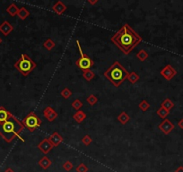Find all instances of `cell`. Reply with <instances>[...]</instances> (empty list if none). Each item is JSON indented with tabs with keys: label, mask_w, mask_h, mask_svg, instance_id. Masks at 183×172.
Returning <instances> with one entry per match:
<instances>
[{
	"label": "cell",
	"mask_w": 183,
	"mask_h": 172,
	"mask_svg": "<svg viewBox=\"0 0 183 172\" xmlns=\"http://www.w3.org/2000/svg\"><path fill=\"white\" fill-rule=\"evenodd\" d=\"M124 54H129L141 41L142 38L128 24L125 23L111 39Z\"/></svg>",
	"instance_id": "cell-1"
},
{
	"label": "cell",
	"mask_w": 183,
	"mask_h": 172,
	"mask_svg": "<svg viewBox=\"0 0 183 172\" xmlns=\"http://www.w3.org/2000/svg\"><path fill=\"white\" fill-rule=\"evenodd\" d=\"M24 129V125L12 115L5 122L0 123V136L7 142H11L16 137H19L22 141L24 140L20 137V134Z\"/></svg>",
	"instance_id": "cell-2"
},
{
	"label": "cell",
	"mask_w": 183,
	"mask_h": 172,
	"mask_svg": "<svg viewBox=\"0 0 183 172\" xmlns=\"http://www.w3.org/2000/svg\"><path fill=\"white\" fill-rule=\"evenodd\" d=\"M128 72L124 68V66L118 62L115 61L109 68L104 72L103 75L108 79L115 87L120 86V84L128 78Z\"/></svg>",
	"instance_id": "cell-3"
},
{
	"label": "cell",
	"mask_w": 183,
	"mask_h": 172,
	"mask_svg": "<svg viewBox=\"0 0 183 172\" xmlns=\"http://www.w3.org/2000/svg\"><path fill=\"white\" fill-rule=\"evenodd\" d=\"M37 66V64L26 54H23L19 60L16 62L15 67L23 75L28 76Z\"/></svg>",
	"instance_id": "cell-4"
},
{
	"label": "cell",
	"mask_w": 183,
	"mask_h": 172,
	"mask_svg": "<svg viewBox=\"0 0 183 172\" xmlns=\"http://www.w3.org/2000/svg\"><path fill=\"white\" fill-rule=\"evenodd\" d=\"M23 125L24 127H26L30 132H34L36 129H38L41 124L42 121L41 119L36 115V113L33 111H31L22 121Z\"/></svg>",
	"instance_id": "cell-5"
},
{
	"label": "cell",
	"mask_w": 183,
	"mask_h": 172,
	"mask_svg": "<svg viewBox=\"0 0 183 172\" xmlns=\"http://www.w3.org/2000/svg\"><path fill=\"white\" fill-rule=\"evenodd\" d=\"M76 46L78 47V50H79V53H80V58L76 61V65L79 68H81L83 71L87 70V69H90L92 66H93L94 62H93L85 53H83L79 40H76Z\"/></svg>",
	"instance_id": "cell-6"
},
{
	"label": "cell",
	"mask_w": 183,
	"mask_h": 172,
	"mask_svg": "<svg viewBox=\"0 0 183 172\" xmlns=\"http://www.w3.org/2000/svg\"><path fill=\"white\" fill-rule=\"evenodd\" d=\"M161 75L164 79H166L167 81H171L173 78L176 75H177V71L171 65H166L162 71L160 72Z\"/></svg>",
	"instance_id": "cell-7"
},
{
	"label": "cell",
	"mask_w": 183,
	"mask_h": 172,
	"mask_svg": "<svg viewBox=\"0 0 183 172\" xmlns=\"http://www.w3.org/2000/svg\"><path fill=\"white\" fill-rule=\"evenodd\" d=\"M158 128L164 134V135H169L174 128H175V125L172 122H171V120H169L168 118L164 119L159 125H158Z\"/></svg>",
	"instance_id": "cell-8"
},
{
	"label": "cell",
	"mask_w": 183,
	"mask_h": 172,
	"mask_svg": "<svg viewBox=\"0 0 183 172\" xmlns=\"http://www.w3.org/2000/svg\"><path fill=\"white\" fill-rule=\"evenodd\" d=\"M38 149L43 153V154H48L53 148V145L49 140V138H44L42 141L38 144Z\"/></svg>",
	"instance_id": "cell-9"
},
{
	"label": "cell",
	"mask_w": 183,
	"mask_h": 172,
	"mask_svg": "<svg viewBox=\"0 0 183 172\" xmlns=\"http://www.w3.org/2000/svg\"><path fill=\"white\" fill-rule=\"evenodd\" d=\"M43 115L45 117V118L49 121V122H52L54 121L57 118H58V113L53 110L51 107H47L43 110Z\"/></svg>",
	"instance_id": "cell-10"
},
{
	"label": "cell",
	"mask_w": 183,
	"mask_h": 172,
	"mask_svg": "<svg viewBox=\"0 0 183 172\" xmlns=\"http://www.w3.org/2000/svg\"><path fill=\"white\" fill-rule=\"evenodd\" d=\"M49 140L51 142V144L53 145V147H58L63 142L64 139H63V136H61L58 132H54L49 137Z\"/></svg>",
	"instance_id": "cell-11"
},
{
	"label": "cell",
	"mask_w": 183,
	"mask_h": 172,
	"mask_svg": "<svg viewBox=\"0 0 183 172\" xmlns=\"http://www.w3.org/2000/svg\"><path fill=\"white\" fill-rule=\"evenodd\" d=\"M13 30H14L13 25L7 21H5L0 24V32L5 36L9 35V33H11Z\"/></svg>",
	"instance_id": "cell-12"
},
{
	"label": "cell",
	"mask_w": 183,
	"mask_h": 172,
	"mask_svg": "<svg viewBox=\"0 0 183 172\" xmlns=\"http://www.w3.org/2000/svg\"><path fill=\"white\" fill-rule=\"evenodd\" d=\"M67 5L60 0H58L53 6H52V10L58 16H61L66 10H67Z\"/></svg>",
	"instance_id": "cell-13"
},
{
	"label": "cell",
	"mask_w": 183,
	"mask_h": 172,
	"mask_svg": "<svg viewBox=\"0 0 183 172\" xmlns=\"http://www.w3.org/2000/svg\"><path fill=\"white\" fill-rule=\"evenodd\" d=\"M38 164H39V166H40L42 170H48L50 166H51L52 161H51L47 156H44L42 157V158L39 160Z\"/></svg>",
	"instance_id": "cell-14"
},
{
	"label": "cell",
	"mask_w": 183,
	"mask_h": 172,
	"mask_svg": "<svg viewBox=\"0 0 183 172\" xmlns=\"http://www.w3.org/2000/svg\"><path fill=\"white\" fill-rule=\"evenodd\" d=\"M11 116L12 114L8 110H5V108L0 107V123L5 122Z\"/></svg>",
	"instance_id": "cell-15"
},
{
	"label": "cell",
	"mask_w": 183,
	"mask_h": 172,
	"mask_svg": "<svg viewBox=\"0 0 183 172\" xmlns=\"http://www.w3.org/2000/svg\"><path fill=\"white\" fill-rule=\"evenodd\" d=\"M117 119H118V121L120 124L126 125L128 122H129L130 117H129V115H128V113H126L125 111H122V112L118 116Z\"/></svg>",
	"instance_id": "cell-16"
},
{
	"label": "cell",
	"mask_w": 183,
	"mask_h": 172,
	"mask_svg": "<svg viewBox=\"0 0 183 172\" xmlns=\"http://www.w3.org/2000/svg\"><path fill=\"white\" fill-rule=\"evenodd\" d=\"M73 118L76 122L77 123H82L83 120L86 118V114L82 111V110H78L76 111L74 115H73Z\"/></svg>",
	"instance_id": "cell-17"
},
{
	"label": "cell",
	"mask_w": 183,
	"mask_h": 172,
	"mask_svg": "<svg viewBox=\"0 0 183 172\" xmlns=\"http://www.w3.org/2000/svg\"><path fill=\"white\" fill-rule=\"evenodd\" d=\"M19 7L17 6L16 4H14V3H12L7 8H6V12L10 15V16H12V17H14V16H17V14H18V12H19Z\"/></svg>",
	"instance_id": "cell-18"
},
{
	"label": "cell",
	"mask_w": 183,
	"mask_h": 172,
	"mask_svg": "<svg viewBox=\"0 0 183 172\" xmlns=\"http://www.w3.org/2000/svg\"><path fill=\"white\" fill-rule=\"evenodd\" d=\"M136 58H138L139 61L144 62V61H146V60L147 59V58H148V53H147L145 49H141V50H139V51L136 53Z\"/></svg>",
	"instance_id": "cell-19"
},
{
	"label": "cell",
	"mask_w": 183,
	"mask_h": 172,
	"mask_svg": "<svg viewBox=\"0 0 183 172\" xmlns=\"http://www.w3.org/2000/svg\"><path fill=\"white\" fill-rule=\"evenodd\" d=\"M17 16L21 20H25L28 16H30V12L25 7H21L19 9V12H18Z\"/></svg>",
	"instance_id": "cell-20"
},
{
	"label": "cell",
	"mask_w": 183,
	"mask_h": 172,
	"mask_svg": "<svg viewBox=\"0 0 183 172\" xmlns=\"http://www.w3.org/2000/svg\"><path fill=\"white\" fill-rule=\"evenodd\" d=\"M161 107H163V108H164V109H166L167 110H171L172 108H174V103L172 102V100H170V99H165L162 103H161Z\"/></svg>",
	"instance_id": "cell-21"
},
{
	"label": "cell",
	"mask_w": 183,
	"mask_h": 172,
	"mask_svg": "<svg viewBox=\"0 0 183 172\" xmlns=\"http://www.w3.org/2000/svg\"><path fill=\"white\" fill-rule=\"evenodd\" d=\"M94 76H95V74H94V72H93L92 70H90V69H87V70H84L83 73V77L87 82H90V81H92L93 79L94 78Z\"/></svg>",
	"instance_id": "cell-22"
},
{
	"label": "cell",
	"mask_w": 183,
	"mask_h": 172,
	"mask_svg": "<svg viewBox=\"0 0 183 172\" xmlns=\"http://www.w3.org/2000/svg\"><path fill=\"white\" fill-rule=\"evenodd\" d=\"M156 113H157V115L161 118H163V119H165L167 117L169 116V114H170V111L169 110H167L166 109H164V108H163V107H161V108H159L157 111H156Z\"/></svg>",
	"instance_id": "cell-23"
},
{
	"label": "cell",
	"mask_w": 183,
	"mask_h": 172,
	"mask_svg": "<svg viewBox=\"0 0 183 172\" xmlns=\"http://www.w3.org/2000/svg\"><path fill=\"white\" fill-rule=\"evenodd\" d=\"M128 80L131 82V83H135L138 82L139 80V75L135 73V72H130L128 75Z\"/></svg>",
	"instance_id": "cell-24"
},
{
	"label": "cell",
	"mask_w": 183,
	"mask_h": 172,
	"mask_svg": "<svg viewBox=\"0 0 183 172\" xmlns=\"http://www.w3.org/2000/svg\"><path fill=\"white\" fill-rule=\"evenodd\" d=\"M43 47H45L47 50H52L55 47V42L51 40V39H48L44 41L43 43Z\"/></svg>",
	"instance_id": "cell-25"
},
{
	"label": "cell",
	"mask_w": 183,
	"mask_h": 172,
	"mask_svg": "<svg viewBox=\"0 0 183 172\" xmlns=\"http://www.w3.org/2000/svg\"><path fill=\"white\" fill-rule=\"evenodd\" d=\"M86 101L88 102L89 105H91V106H94V105L97 103V101H98V98H97L94 94H91V95H89V96L87 97Z\"/></svg>",
	"instance_id": "cell-26"
},
{
	"label": "cell",
	"mask_w": 183,
	"mask_h": 172,
	"mask_svg": "<svg viewBox=\"0 0 183 172\" xmlns=\"http://www.w3.org/2000/svg\"><path fill=\"white\" fill-rule=\"evenodd\" d=\"M71 106H72L73 109H75L76 111H78V110H80V109L83 107V102H82L80 100L77 99V100H75L72 102Z\"/></svg>",
	"instance_id": "cell-27"
},
{
	"label": "cell",
	"mask_w": 183,
	"mask_h": 172,
	"mask_svg": "<svg viewBox=\"0 0 183 172\" xmlns=\"http://www.w3.org/2000/svg\"><path fill=\"white\" fill-rule=\"evenodd\" d=\"M138 107H139L140 110H142L143 112H146V111L150 108V104L147 102V100H142V101L139 103Z\"/></svg>",
	"instance_id": "cell-28"
},
{
	"label": "cell",
	"mask_w": 183,
	"mask_h": 172,
	"mask_svg": "<svg viewBox=\"0 0 183 172\" xmlns=\"http://www.w3.org/2000/svg\"><path fill=\"white\" fill-rule=\"evenodd\" d=\"M62 167H63V169H64L66 171H70V170H72L74 169V165H73V163H72L70 160H67V161L62 165Z\"/></svg>",
	"instance_id": "cell-29"
},
{
	"label": "cell",
	"mask_w": 183,
	"mask_h": 172,
	"mask_svg": "<svg viewBox=\"0 0 183 172\" xmlns=\"http://www.w3.org/2000/svg\"><path fill=\"white\" fill-rule=\"evenodd\" d=\"M71 95H72V92L66 87V88H64L63 90H62V92H61V96L64 98V99H68L69 97H71Z\"/></svg>",
	"instance_id": "cell-30"
},
{
	"label": "cell",
	"mask_w": 183,
	"mask_h": 172,
	"mask_svg": "<svg viewBox=\"0 0 183 172\" xmlns=\"http://www.w3.org/2000/svg\"><path fill=\"white\" fill-rule=\"evenodd\" d=\"M88 170H89L88 167L85 164H83V163L79 164L76 167V172H88Z\"/></svg>",
	"instance_id": "cell-31"
},
{
	"label": "cell",
	"mask_w": 183,
	"mask_h": 172,
	"mask_svg": "<svg viewBox=\"0 0 183 172\" xmlns=\"http://www.w3.org/2000/svg\"><path fill=\"white\" fill-rule=\"evenodd\" d=\"M92 142H93L92 137H91L90 135H84V136L83 137V139H82V142H83L85 146H88V145H90V144L92 143Z\"/></svg>",
	"instance_id": "cell-32"
},
{
	"label": "cell",
	"mask_w": 183,
	"mask_h": 172,
	"mask_svg": "<svg viewBox=\"0 0 183 172\" xmlns=\"http://www.w3.org/2000/svg\"><path fill=\"white\" fill-rule=\"evenodd\" d=\"M178 126H179L181 129H183V118L182 119H181V120L178 122Z\"/></svg>",
	"instance_id": "cell-33"
},
{
	"label": "cell",
	"mask_w": 183,
	"mask_h": 172,
	"mask_svg": "<svg viewBox=\"0 0 183 172\" xmlns=\"http://www.w3.org/2000/svg\"><path fill=\"white\" fill-rule=\"evenodd\" d=\"M88 3H89V4H91L92 5H94L96 3H98V0H89V1H88Z\"/></svg>",
	"instance_id": "cell-34"
},
{
	"label": "cell",
	"mask_w": 183,
	"mask_h": 172,
	"mask_svg": "<svg viewBox=\"0 0 183 172\" xmlns=\"http://www.w3.org/2000/svg\"><path fill=\"white\" fill-rule=\"evenodd\" d=\"M174 172H183V166H180Z\"/></svg>",
	"instance_id": "cell-35"
},
{
	"label": "cell",
	"mask_w": 183,
	"mask_h": 172,
	"mask_svg": "<svg viewBox=\"0 0 183 172\" xmlns=\"http://www.w3.org/2000/svg\"><path fill=\"white\" fill-rule=\"evenodd\" d=\"M4 172H15L14 171V170H12V169H10V168H8V169H7V170H5V171Z\"/></svg>",
	"instance_id": "cell-36"
},
{
	"label": "cell",
	"mask_w": 183,
	"mask_h": 172,
	"mask_svg": "<svg viewBox=\"0 0 183 172\" xmlns=\"http://www.w3.org/2000/svg\"><path fill=\"white\" fill-rule=\"evenodd\" d=\"M1 43H2V39L0 38V44H1Z\"/></svg>",
	"instance_id": "cell-37"
}]
</instances>
